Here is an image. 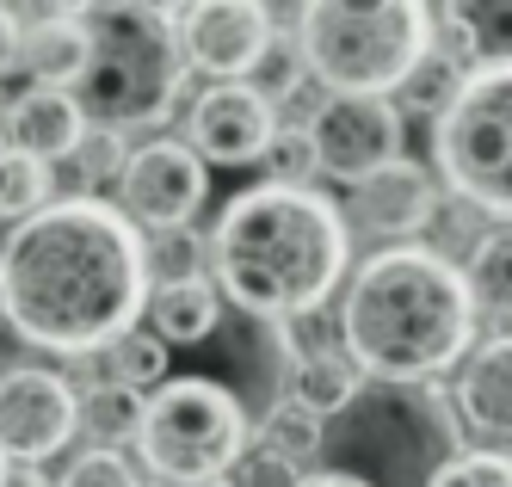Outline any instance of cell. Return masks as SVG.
<instances>
[{"mask_svg":"<svg viewBox=\"0 0 512 487\" xmlns=\"http://www.w3.org/2000/svg\"><path fill=\"white\" fill-rule=\"evenodd\" d=\"M161 487H229V481H161Z\"/></svg>","mask_w":512,"mask_h":487,"instance_id":"38","label":"cell"},{"mask_svg":"<svg viewBox=\"0 0 512 487\" xmlns=\"http://www.w3.org/2000/svg\"><path fill=\"white\" fill-rule=\"evenodd\" d=\"M136 414H142V395H130L118 383H93L75 401V426H87L99 438V451H112L118 438H136Z\"/></svg>","mask_w":512,"mask_h":487,"instance_id":"21","label":"cell"},{"mask_svg":"<svg viewBox=\"0 0 512 487\" xmlns=\"http://www.w3.org/2000/svg\"><path fill=\"white\" fill-rule=\"evenodd\" d=\"M56 198V179L44 161L19 155V148H0V216H38L44 204Z\"/></svg>","mask_w":512,"mask_h":487,"instance_id":"23","label":"cell"},{"mask_svg":"<svg viewBox=\"0 0 512 487\" xmlns=\"http://www.w3.org/2000/svg\"><path fill=\"white\" fill-rule=\"evenodd\" d=\"M432 50L420 0H315L297 19V62L334 99L395 93Z\"/></svg>","mask_w":512,"mask_h":487,"instance_id":"6","label":"cell"},{"mask_svg":"<svg viewBox=\"0 0 512 487\" xmlns=\"http://www.w3.org/2000/svg\"><path fill=\"white\" fill-rule=\"evenodd\" d=\"M155 266H161V284H179V278H204L198 266H204V259H198V241L186 235V229H179V235H167L161 247H155Z\"/></svg>","mask_w":512,"mask_h":487,"instance_id":"33","label":"cell"},{"mask_svg":"<svg viewBox=\"0 0 512 487\" xmlns=\"http://www.w3.org/2000/svg\"><path fill=\"white\" fill-rule=\"evenodd\" d=\"M297 487H352V481H334V475H297Z\"/></svg>","mask_w":512,"mask_h":487,"instance_id":"37","label":"cell"},{"mask_svg":"<svg viewBox=\"0 0 512 487\" xmlns=\"http://www.w3.org/2000/svg\"><path fill=\"white\" fill-rule=\"evenodd\" d=\"M482 210H475V204H463V198H438L432 204V216H426V229H432V247L426 253H438V247H451V253H469L475 259V247H482L488 235H482ZM445 253V259H451Z\"/></svg>","mask_w":512,"mask_h":487,"instance_id":"26","label":"cell"},{"mask_svg":"<svg viewBox=\"0 0 512 487\" xmlns=\"http://www.w3.org/2000/svg\"><path fill=\"white\" fill-rule=\"evenodd\" d=\"M260 161L272 167V179H266V185H303V179L315 173L309 130H272V142H266V155H260Z\"/></svg>","mask_w":512,"mask_h":487,"instance_id":"30","label":"cell"},{"mask_svg":"<svg viewBox=\"0 0 512 487\" xmlns=\"http://www.w3.org/2000/svg\"><path fill=\"white\" fill-rule=\"evenodd\" d=\"M451 395H457L451 401L457 432L469 426L475 438L506 444V432H512V346H506V333H494L488 346H475V358L463 364Z\"/></svg>","mask_w":512,"mask_h":487,"instance_id":"15","label":"cell"},{"mask_svg":"<svg viewBox=\"0 0 512 487\" xmlns=\"http://www.w3.org/2000/svg\"><path fill=\"white\" fill-rule=\"evenodd\" d=\"M13 62H19V19L0 7V74H7Z\"/></svg>","mask_w":512,"mask_h":487,"instance_id":"35","label":"cell"},{"mask_svg":"<svg viewBox=\"0 0 512 487\" xmlns=\"http://www.w3.org/2000/svg\"><path fill=\"white\" fill-rule=\"evenodd\" d=\"M438 204V185L420 161H389L377 167L371 179L358 185V198H352V216L364 222L371 235H420L426 229V216Z\"/></svg>","mask_w":512,"mask_h":487,"instance_id":"16","label":"cell"},{"mask_svg":"<svg viewBox=\"0 0 512 487\" xmlns=\"http://www.w3.org/2000/svg\"><path fill=\"white\" fill-rule=\"evenodd\" d=\"M272 105L253 93L247 81H216L198 105H192V155L216 161V167H253L272 142Z\"/></svg>","mask_w":512,"mask_h":487,"instance_id":"14","label":"cell"},{"mask_svg":"<svg viewBox=\"0 0 512 487\" xmlns=\"http://www.w3.org/2000/svg\"><path fill=\"white\" fill-rule=\"evenodd\" d=\"M315 167L346 185H364L377 167L401 161V111L395 99H327L309 124Z\"/></svg>","mask_w":512,"mask_h":487,"instance_id":"10","label":"cell"},{"mask_svg":"<svg viewBox=\"0 0 512 487\" xmlns=\"http://www.w3.org/2000/svg\"><path fill=\"white\" fill-rule=\"evenodd\" d=\"M19 56L31 62V81H38V87L68 93L81 81V68H87V37H81L75 13H50L31 31H19Z\"/></svg>","mask_w":512,"mask_h":487,"instance_id":"19","label":"cell"},{"mask_svg":"<svg viewBox=\"0 0 512 487\" xmlns=\"http://www.w3.org/2000/svg\"><path fill=\"white\" fill-rule=\"evenodd\" d=\"M216 358H223V370H229V395H235V407L241 414H272L278 407V389L290 383V364H297V352H290V327L284 321H260V315H223L216 321V333L204 340Z\"/></svg>","mask_w":512,"mask_h":487,"instance_id":"13","label":"cell"},{"mask_svg":"<svg viewBox=\"0 0 512 487\" xmlns=\"http://www.w3.org/2000/svg\"><path fill=\"white\" fill-rule=\"evenodd\" d=\"M438 173L482 216L512 210V62H475L451 105L438 111Z\"/></svg>","mask_w":512,"mask_h":487,"instance_id":"7","label":"cell"},{"mask_svg":"<svg viewBox=\"0 0 512 487\" xmlns=\"http://www.w3.org/2000/svg\"><path fill=\"white\" fill-rule=\"evenodd\" d=\"M260 438H266V457H278L284 469H303L321 451V420L309 414V407H297V401H278L260 420Z\"/></svg>","mask_w":512,"mask_h":487,"instance_id":"22","label":"cell"},{"mask_svg":"<svg viewBox=\"0 0 512 487\" xmlns=\"http://www.w3.org/2000/svg\"><path fill=\"white\" fill-rule=\"evenodd\" d=\"M105 383H118V389H161L167 383V346L155 340V333H124V340L112 346V377Z\"/></svg>","mask_w":512,"mask_h":487,"instance_id":"25","label":"cell"},{"mask_svg":"<svg viewBox=\"0 0 512 487\" xmlns=\"http://www.w3.org/2000/svg\"><path fill=\"white\" fill-rule=\"evenodd\" d=\"M56 487H142V481H136V469L118 451H81L75 463L62 469Z\"/></svg>","mask_w":512,"mask_h":487,"instance_id":"31","label":"cell"},{"mask_svg":"<svg viewBox=\"0 0 512 487\" xmlns=\"http://www.w3.org/2000/svg\"><path fill=\"white\" fill-rule=\"evenodd\" d=\"M204 198H210V173H204V161L192 155L186 142H149V148H136V155L124 161V173H118V216L130 222H149V229H167V235H179L186 222L204 210Z\"/></svg>","mask_w":512,"mask_h":487,"instance_id":"9","label":"cell"},{"mask_svg":"<svg viewBox=\"0 0 512 487\" xmlns=\"http://www.w3.org/2000/svg\"><path fill=\"white\" fill-rule=\"evenodd\" d=\"M81 111H75V99L68 93H50V87H25L19 99H13V111H7V136H13V148L19 155H31V161H68L75 155V142H81Z\"/></svg>","mask_w":512,"mask_h":487,"instance_id":"17","label":"cell"},{"mask_svg":"<svg viewBox=\"0 0 512 487\" xmlns=\"http://www.w3.org/2000/svg\"><path fill=\"white\" fill-rule=\"evenodd\" d=\"M186 68H204L216 81H247L253 62L272 44V13L260 0H198L173 19Z\"/></svg>","mask_w":512,"mask_h":487,"instance_id":"12","label":"cell"},{"mask_svg":"<svg viewBox=\"0 0 512 487\" xmlns=\"http://www.w3.org/2000/svg\"><path fill=\"white\" fill-rule=\"evenodd\" d=\"M75 438V389L56 370H7L0 377V457H19L25 469H38Z\"/></svg>","mask_w":512,"mask_h":487,"instance_id":"11","label":"cell"},{"mask_svg":"<svg viewBox=\"0 0 512 487\" xmlns=\"http://www.w3.org/2000/svg\"><path fill=\"white\" fill-rule=\"evenodd\" d=\"M7 487H50V481H44L38 469H13V475H7Z\"/></svg>","mask_w":512,"mask_h":487,"instance_id":"36","label":"cell"},{"mask_svg":"<svg viewBox=\"0 0 512 487\" xmlns=\"http://www.w3.org/2000/svg\"><path fill=\"white\" fill-rule=\"evenodd\" d=\"M149 303V241L99 198L25 216L0 247V309L13 333L56 358L118 346Z\"/></svg>","mask_w":512,"mask_h":487,"instance_id":"1","label":"cell"},{"mask_svg":"<svg viewBox=\"0 0 512 487\" xmlns=\"http://www.w3.org/2000/svg\"><path fill=\"white\" fill-rule=\"evenodd\" d=\"M87 37V68L75 81V111L93 130H142L161 124L186 93V50L167 7L149 0H93L75 13Z\"/></svg>","mask_w":512,"mask_h":487,"instance_id":"5","label":"cell"},{"mask_svg":"<svg viewBox=\"0 0 512 487\" xmlns=\"http://www.w3.org/2000/svg\"><path fill=\"white\" fill-rule=\"evenodd\" d=\"M358 370L352 364H340V358H327V352H315V358H297L290 364V401L297 407H309L315 420H334L340 407L358 395Z\"/></svg>","mask_w":512,"mask_h":487,"instance_id":"20","label":"cell"},{"mask_svg":"<svg viewBox=\"0 0 512 487\" xmlns=\"http://www.w3.org/2000/svg\"><path fill=\"white\" fill-rule=\"evenodd\" d=\"M247 87L260 93L266 105H272V99H290V93H297V87H303V62H297V44H284V37H272V44H266V56L253 62Z\"/></svg>","mask_w":512,"mask_h":487,"instance_id":"28","label":"cell"},{"mask_svg":"<svg viewBox=\"0 0 512 487\" xmlns=\"http://www.w3.org/2000/svg\"><path fill=\"white\" fill-rule=\"evenodd\" d=\"M7 475H13V463H7V457H0V487H7Z\"/></svg>","mask_w":512,"mask_h":487,"instance_id":"39","label":"cell"},{"mask_svg":"<svg viewBox=\"0 0 512 487\" xmlns=\"http://www.w3.org/2000/svg\"><path fill=\"white\" fill-rule=\"evenodd\" d=\"M149 321H155V340L173 346H204L216 321H223V296H216L210 278H179V284H155L149 290Z\"/></svg>","mask_w":512,"mask_h":487,"instance_id":"18","label":"cell"},{"mask_svg":"<svg viewBox=\"0 0 512 487\" xmlns=\"http://www.w3.org/2000/svg\"><path fill=\"white\" fill-rule=\"evenodd\" d=\"M340 340L364 383H432L475 340L463 266L426 247L371 253L340 303Z\"/></svg>","mask_w":512,"mask_h":487,"instance_id":"3","label":"cell"},{"mask_svg":"<svg viewBox=\"0 0 512 487\" xmlns=\"http://www.w3.org/2000/svg\"><path fill=\"white\" fill-rule=\"evenodd\" d=\"M463 284H469V296H475V315L494 309V321H506V296H512V253H506V229H494L482 247H475Z\"/></svg>","mask_w":512,"mask_h":487,"instance_id":"24","label":"cell"},{"mask_svg":"<svg viewBox=\"0 0 512 487\" xmlns=\"http://www.w3.org/2000/svg\"><path fill=\"white\" fill-rule=\"evenodd\" d=\"M432 487H512V463H506V451H469Z\"/></svg>","mask_w":512,"mask_h":487,"instance_id":"32","label":"cell"},{"mask_svg":"<svg viewBox=\"0 0 512 487\" xmlns=\"http://www.w3.org/2000/svg\"><path fill=\"white\" fill-rule=\"evenodd\" d=\"M346 216L309 185H247L216 216V284L241 315L290 321L334 296L346 272Z\"/></svg>","mask_w":512,"mask_h":487,"instance_id":"2","label":"cell"},{"mask_svg":"<svg viewBox=\"0 0 512 487\" xmlns=\"http://www.w3.org/2000/svg\"><path fill=\"white\" fill-rule=\"evenodd\" d=\"M451 395L432 383H358V395L334 420H321V475L352 487H432L445 475L457 444Z\"/></svg>","mask_w":512,"mask_h":487,"instance_id":"4","label":"cell"},{"mask_svg":"<svg viewBox=\"0 0 512 487\" xmlns=\"http://www.w3.org/2000/svg\"><path fill=\"white\" fill-rule=\"evenodd\" d=\"M463 74H469L463 62H451L445 50L432 44V50H426V62H420V68L408 74V81H401V93H408V99H414L420 111H445V105H451V93L463 87Z\"/></svg>","mask_w":512,"mask_h":487,"instance_id":"27","label":"cell"},{"mask_svg":"<svg viewBox=\"0 0 512 487\" xmlns=\"http://www.w3.org/2000/svg\"><path fill=\"white\" fill-rule=\"evenodd\" d=\"M235 487H297V469H284L278 457H241V481Z\"/></svg>","mask_w":512,"mask_h":487,"instance_id":"34","label":"cell"},{"mask_svg":"<svg viewBox=\"0 0 512 487\" xmlns=\"http://www.w3.org/2000/svg\"><path fill=\"white\" fill-rule=\"evenodd\" d=\"M142 463L161 481H223L247 457V414L210 377H167L136 414Z\"/></svg>","mask_w":512,"mask_h":487,"instance_id":"8","label":"cell"},{"mask_svg":"<svg viewBox=\"0 0 512 487\" xmlns=\"http://www.w3.org/2000/svg\"><path fill=\"white\" fill-rule=\"evenodd\" d=\"M68 161L81 167V185H99V179H118V173H124V161H130V142H124L118 130H93V124H87Z\"/></svg>","mask_w":512,"mask_h":487,"instance_id":"29","label":"cell"}]
</instances>
